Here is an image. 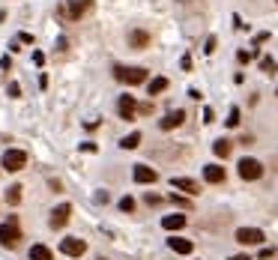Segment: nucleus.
<instances>
[{"label":"nucleus","mask_w":278,"mask_h":260,"mask_svg":"<svg viewBox=\"0 0 278 260\" xmlns=\"http://www.w3.org/2000/svg\"><path fill=\"white\" fill-rule=\"evenodd\" d=\"M117 111H120L123 120H135V114H138V102H135V96H120Z\"/></svg>","instance_id":"nucleus-9"},{"label":"nucleus","mask_w":278,"mask_h":260,"mask_svg":"<svg viewBox=\"0 0 278 260\" xmlns=\"http://www.w3.org/2000/svg\"><path fill=\"white\" fill-rule=\"evenodd\" d=\"M69 215H72V207H69V204H60V207L51 212V222H48V225H51L54 230H60V227L69 222Z\"/></svg>","instance_id":"nucleus-10"},{"label":"nucleus","mask_w":278,"mask_h":260,"mask_svg":"<svg viewBox=\"0 0 278 260\" xmlns=\"http://www.w3.org/2000/svg\"><path fill=\"white\" fill-rule=\"evenodd\" d=\"M215 42H219L215 36H207V42H204V54H212V51H215Z\"/></svg>","instance_id":"nucleus-24"},{"label":"nucleus","mask_w":278,"mask_h":260,"mask_svg":"<svg viewBox=\"0 0 278 260\" xmlns=\"http://www.w3.org/2000/svg\"><path fill=\"white\" fill-rule=\"evenodd\" d=\"M225 126H227V129H236V126H240V108H230V114H227Z\"/></svg>","instance_id":"nucleus-22"},{"label":"nucleus","mask_w":278,"mask_h":260,"mask_svg":"<svg viewBox=\"0 0 278 260\" xmlns=\"http://www.w3.org/2000/svg\"><path fill=\"white\" fill-rule=\"evenodd\" d=\"M240 176H243L245 183H254V179H261L263 176V165L257 158H240Z\"/></svg>","instance_id":"nucleus-5"},{"label":"nucleus","mask_w":278,"mask_h":260,"mask_svg":"<svg viewBox=\"0 0 278 260\" xmlns=\"http://www.w3.org/2000/svg\"><path fill=\"white\" fill-rule=\"evenodd\" d=\"M120 209H123V212H132V209H135V197H123Z\"/></svg>","instance_id":"nucleus-23"},{"label":"nucleus","mask_w":278,"mask_h":260,"mask_svg":"<svg viewBox=\"0 0 278 260\" xmlns=\"http://www.w3.org/2000/svg\"><path fill=\"white\" fill-rule=\"evenodd\" d=\"M129 45L144 51V48L150 45V33H147V30H132V33H129Z\"/></svg>","instance_id":"nucleus-14"},{"label":"nucleus","mask_w":278,"mask_h":260,"mask_svg":"<svg viewBox=\"0 0 278 260\" xmlns=\"http://www.w3.org/2000/svg\"><path fill=\"white\" fill-rule=\"evenodd\" d=\"M266 236H263V230H257V227H240L236 230V243L240 245H261Z\"/></svg>","instance_id":"nucleus-6"},{"label":"nucleus","mask_w":278,"mask_h":260,"mask_svg":"<svg viewBox=\"0 0 278 260\" xmlns=\"http://www.w3.org/2000/svg\"><path fill=\"white\" fill-rule=\"evenodd\" d=\"M60 251H63V254H69V257H81V254L87 251V243H84V239H78V236H66V239L60 243Z\"/></svg>","instance_id":"nucleus-8"},{"label":"nucleus","mask_w":278,"mask_h":260,"mask_svg":"<svg viewBox=\"0 0 278 260\" xmlns=\"http://www.w3.org/2000/svg\"><path fill=\"white\" fill-rule=\"evenodd\" d=\"M33 63H36V66H42V63H45V54L36 51V54H33Z\"/></svg>","instance_id":"nucleus-29"},{"label":"nucleus","mask_w":278,"mask_h":260,"mask_svg":"<svg viewBox=\"0 0 278 260\" xmlns=\"http://www.w3.org/2000/svg\"><path fill=\"white\" fill-rule=\"evenodd\" d=\"M261 69L263 72H272V69H275V63H272L269 57H263V60H261Z\"/></svg>","instance_id":"nucleus-26"},{"label":"nucleus","mask_w":278,"mask_h":260,"mask_svg":"<svg viewBox=\"0 0 278 260\" xmlns=\"http://www.w3.org/2000/svg\"><path fill=\"white\" fill-rule=\"evenodd\" d=\"M254 54H257V51H254ZM254 54H251V51H240V63H248V60H251Z\"/></svg>","instance_id":"nucleus-27"},{"label":"nucleus","mask_w":278,"mask_h":260,"mask_svg":"<svg viewBox=\"0 0 278 260\" xmlns=\"http://www.w3.org/2000/svg\"><path fill=\"white\" fill-rule=\"evenodd\" d=\"M123 150H135V147H141V132H132V135H126V138L120 141Z\"/></svg>","instance_id":"nucleus-20"},{"label":"nucleus","mask_w":278,"mask_h":260,"mask_svg":"<svg viewBox=\"0 0 278 260\" xmlns=\"http://www.w3.org/2000/svg\"><path fill=\"white\" fill-rule=\"evenodd\" d=\"M9 96H21V87H18V84H9Z\"/></svg>","instance_id":"nucleus-31"},{"label":"nucleus","mask_w":278,"mask_h":260,"mask_svg":"<svg viewBox=\"0 0 278 260\" xmlns=\"http://www.w3.org/2000/svg\"><path fill=\"white\" fill-rule=\"evenodd\" d=\"M225 168H222V165H207V168H204V179H207V183H212V186H219V183H225Z\"/></svg>","instance_id":"nucleus-13"},{"label":"nucleus","mask_w":278,"mask_h":260,"mask_svg":"<svg viewBox=\"0 0 278 260\" xmlns=\"http://www.w3.org/2000/svg\"><path fill=\"white\" fill-rule=\"evenodd\" d=\"M158 201H162L158 194H147V204H150V207H158Z\"/></svg>","instance_id":"nucleus-28"},{"label":"nucleus","mask_w":278,"mask_h":260,"mask_svg":"<svg viewBox=\"0 0 278 260\" xmlns=\"http://www.w3.org/2000/svg\"><path fill=\"white\" fill-rule=\"evenodd\" d=\"M24 165H27V153H24V150H6L3 158H0V168L9 171V173L24 171Z\"/></svg>","instance_id":"nucleus-2"},{"label":"nucleus","mask_w":278,"mask_h":260,"mask_svg":"<svg viewBox=\"0 0 278 260\" xmlns=\"http://www.w3.org/2000/svg\"><path fill=\"white\" fill-rule=\"evenodd\" d=\"M230 260H251V257H248V254H233Z\"/></svg>","instance_id":"nucleus-33"},{"label":"nucleus","mask_w":278,"mask_h":260,"mask_svg":"<svg viewBox=\"0 0 278 260\" xmlns=\"http://www.w3.org/2000/svg\"><path fill=\"white\" fill-rule=\"evenodd\" d=\"M230 147H233V144H230L227 138H219L215 144H212V153H215L219 158H227L230 156Z\"/></svg>","instance_id":"nucleus-17"},{"label":"nucleus","mask_w":278,"mask_h":260,"mask_svg":"<svg viewBox=\"0 0 278 260\" xmlns=\"http://www.w3.org/2000/svg\"><path fill=\"white\" fill-rule=\"evenodd\" d=\"M183 123H186V111H171L168 117H162V120H158V129L171 132V129H176V126H183Z\"/></svg>","instance_id":"nucleus-11"},{"label":"nucleus","mask_w":278,"mask_h":260,"mask_svg":"<svg viewBox=\"0 0 278 260\" xmlns=\"http://www.w3.org/2000/svg\"><path fill=\"white\" fill-rule=\"evenodd\" d=\"M0 171H3V168H0Z\"/></svg>","instance_id":"nucleus-34"},{"label":"nucleus","mask_w":278,"mask_h":260,"mask_svg":"<svg viewBox=\"0 0 278 260\" xmlns=\"http://www.w3.org/2000/svg\"><path fill=\"white\" fill-rule=\"evenodd\" d=\"M162 227H165V230H183V227H186V215H183V212L165 215V218H162Z\"/></svg>","instance_id":"nucleus-15"},{"label":"nucleus","mask_w":278,"mask_h":260,"mask_svg":"<svg viewBox=\"0 0 278 260\" xmlns=\"http://www.w3.org/2000/svg\"><path fill=\"white\" fill-rule=\"evenodd\" d=\"M6 204H12V207H18V204H21V186L6 189Z\"/></svg>","instance_id":"nucleus-21"},{"label":"nucleus","mask_w":278,"mask_h":260,"mask_svg":"<svg viewBox=\"0 0 278 260\" xmlns=\"http://www.w3.org/2000/svg\"><path fill=\"white\" fill-rule=\"evenodd\" d=\"M132 179L141 183V186H150V183H156L158 179V171L156 168H150V165H135V168H132Z\"/></svg>","instance_id":"nucleus-7"},{"label":"nucleus","mask_w":278,"mask_h":260,"mask_svg":"<svg viewBox=\"0 0 278 260\" xmlns=\"http://www.w3.org/2000/svg\"><path fill=\"white\" fill-rule=\"evenodd\" d=\"M212 117H215V114H212V108H204V123H212Z\"/></svg>","instance_id":"nucleus-30"},{"label":"nucleus","mask_w":278,"mask_h":260,"mask_svg":"<svg viewBox=\"0 0 278 260\" xmlns=\"http://www.w3.org/2000/svg\"><path fill=\"white\" fill-rule=\"evenodd\" d=\"M114 78L123 84H144L147 81V69L144 66H114Z\"/></svg>","instance_id":"nucleus-1"},{"label":"nucleus","mask_w":278,"mask_h":260,"mask_svg":"<svg viewBox=\"0 0 278 260\" xmlns=\"http://www.w3.org/2000/svg\"><path fill=\"white\" fill-rule=\"evenodd\" d=\"M162 90H168V78H153V81L147 84V93H150V96H158Z\"/></svg>","instance_id":"nucleus-19"},{"label":"nucleus","mask_w":278,"mask_h":260,"mask_svg":"<svg viewBox=\"0 0 278 260\" xmlns=\"http://www.w3.org/2000/svg\"><path fill=\"white\" fill-rule=\"evenodd\" d=\"M171 186L180 191H186V194H201V186L194 183V179H189V176H174L171 179Z\"/></svg>","instance_id":"nucleus-12"},{"label":"nucleus","mask_w":278,"mask_h":260,"mask_svg":"<svg viewBox=\"0 0 278 260\" xmlns=\"http://www.w3.org/2000/svg\"><path fill=\"white\" fill-rule=\"evenodd\" d=\"M266 39H269V33H257V39H254V45H263Z\"/></svg>","instance_id":"nucleus-32"},{"label":"nucleus","mask_w":278,"mask_h":260,"mask_svg":"<svg viewBox=\"0 0 278 260\" xmlns=\"http://www.w3.org/2000/svg\"><path fill=\"white\" fill-rule=\"evenodd\" d=\"M30 260H54V254L48 245H33L30 248Z\"/></svg>","instance_id":"nucleus-18"},{"label":"nucleus","mask_w":278,"mask_h":260,"mask_svg":"<svg viewBox=\"0 0 278 260\" xmlns=\"http://www.w3.org/2000/svg\"><path fill=\"white\" fill-rule=\"evenodd\" d=\"M90 9H93L90 0H66V3L60 6V15H66L69 21H78L81 15H87Z\"/></svg>","instance_id":"nucleus-4"},{"label":"nucleus","mask_w":278,"mask_h":260,"mask_svg":"<svg viewBox=\"0 0 278 260\" xmlns=\"http://www.w3.org/2000/svg\"><path fill=\"white\" fill-rule=\"evenodd\" d=\"M171 201H174L176 207H183V209H189V207H191L189 201H183V194H171Z\"/></svg>","instance_id":"nucleus-25"},{"label":"nucleus","mask_w":278,"mask_h":260,"mask_svg":"<svg viewBox=\"0 0 278 260\" xmlns=\"http://www.w3.org/2000/svg\"><path fill=\"white\" fill-rule=\"evenodd\" d=\"M21 243V227H18L15 218H9L6 225H0V245L3 248H15Z\"/></svg>","instance_id":"nucleus-3"},{"label":"nucleus","mask_w":278,"mask_h":260,"mask_svg":"<svg viewBox=\"0 0 278 260\" xmlns=\"http://www.w3.org/2000/svg\"><path fill=\"white\" fill-rule=\"evenodd\" d=\"M168 245H171L174 251H180V254H191V248H194V245H191L189 239H183V236H171Z\"/></svg>","instance_id":"nucleus-16"}]
</instances>
